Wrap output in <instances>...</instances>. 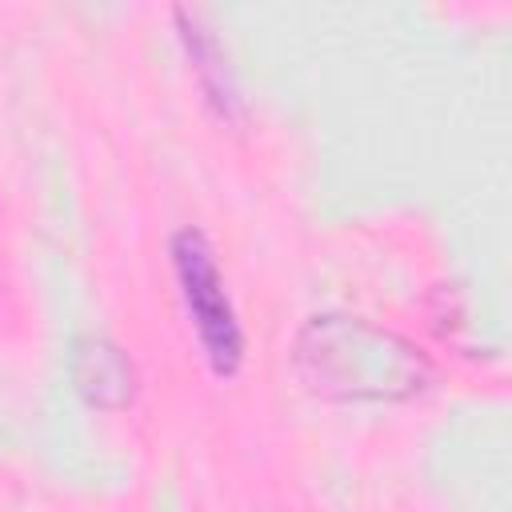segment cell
I'll return each instance as SVG.
<instances>
[{"label":"cell","mask_w":512,"mask_h":512,"mask_svg":"<svg viewBox=\"0 0 512 512\" xmlns=\"http://www.w3.org/2000/svg\"><path fill=\"white\" fill-rule=\"evenodd\" d=\"M296 368L332 400H408L432 380L416 344L356 316H312L296 336Z\"/></svg>","instance_id":"obj_1"},{"label":"cell","mask_w":512,"mask_h":512,"mask_svg":"<svg viewBox=\"0 0 512 512\" xmlns=\"http://www.w3.org/2000/svg\"><path fill=\"white\" fill-rule=\"evenodd\" d=\"M172 268H176V280H180V292H184V304H188V316H192V328L200 336L208 364L220 376H232L240 368L244 340H240L236 312L224 296V280H220L208 240L192 228L176 232L172 236Z\"/></svg>","instance_id":"obj_2"},{"label":"cell","mask_w":512,"mask_h":512,"mask_svg":"<svg viewBox=\"0 0 512 512\" xmlns=\"http://www.w3.org/2000/svg\"><path fill=\"white\" fill-rule=\"evenodd\" d=\"M76 388L100 408H120L132 400L136 388L132 360L108 340H88L76 352Z\"/></svg>","instance_id":"obj_3"},{"label":"cell","mask_w":512,"mask_h":512,"mask_svg":"<svg viewBox=\"0 0 512 512\" xmlns=\"http://www.w3.org/2000/svg\"><path fill=\"white\" fill-rule=\"evenodd\" d=\"M176 24H180V40H184V48H188V60H192V72H196L204 96L212 100V108H216L224 120H236V116H240V96H236V84H232V76H228V64H224V56H220L212 32H208L196 16H188L184 8H176Z\"/></svg>","instance_id":"obj_4"}]
</instances>
